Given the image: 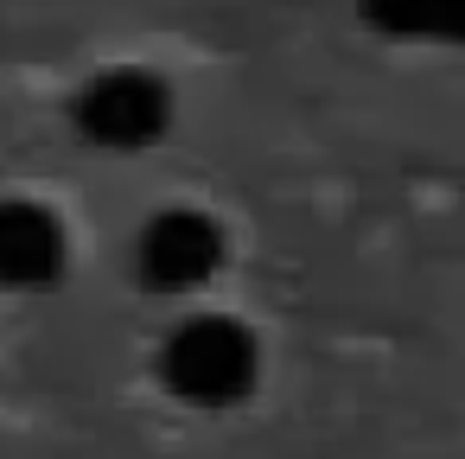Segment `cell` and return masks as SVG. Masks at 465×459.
<instances>
[{
  "label": "cell",
  "mask_w": 465,
  "mask_h": 459,
  "mask_svg": "<svg viewBox=\"0 0 465 459\" xmlns=\"http://www.w3.org/2000/svg\"><path fill=\"white\" fill-rule=\"evenodd\" d=\"M64 255H71V236L52 205L0 198V287H14V294L52 287L64 274Z\"/></svg>",
  "instance_id": "cell-4"
},
{
  "label": "cell",
  "mask_w": 465,
  "mask_h": 459,
  "mask_svg": "<svg viewBox=\"0 0 465 459\" xmlns=\"http://www.w3.org/2000/svg\"><path fill=\"white\" fill-rule=\"evenodd\" d=\"M160 383L192 408H236L262 383V338L236 313L198 306L160 338Z\"/></svg>",
  "instance_id": "cell-1"
},
{
  "label": "cell",
  "mask_w": 465,
  "mask_h": 459,
  "mask_svg": "<svg viewBox=\"0 0 465 459\" xmlns=\"http://www.w3.org/2000/svg\"><path fill=\"white\" fill-rule=\"evenodd\" d=\"M363 14L389 39H452L459 0H363Z\"/></svg>",
  "instance_id": "cell-5"
},
{
  "label": "cell",
  "mask_w": 465,
  "mask_h": 459,
  "mask_svg": "<svg viewBox=\"0 0 465 459\" xmlns=\"http://www.w3.org/2000/svg\"><path fill=\"white\" fill-rule=\"evenodd\" d=\"M223 224L211 217V211H198V205H166V211H153L147 224H141V236H134V274H141V287L147 294H173V300H185V294H198V287H211L217 274H223Z\"/></svg>",
  "instance_id": "cell-3"
},
{
  "label": "cell",
  "mask_w": 465,
  "mask_h": 459,
  "mask_svg": "<svg viewBox=\"0 0 465 459\" xmlns=\"http://www.w3.org/2000/svg\"><path fill=\"white\" fill-rule=\"evenodd\" d=\"M71 122L96 154H147L173 128V84L147 65H103L71 96Z\"/></svg>",
  "instance_id": "cell-2"
}]
</instances>
